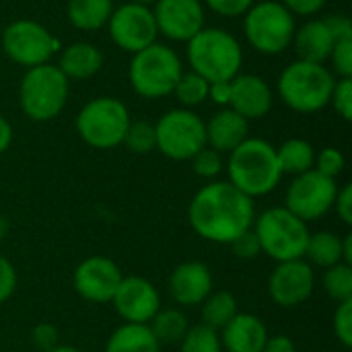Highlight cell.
I'll return each mask as SVG.
<instances>
[{
  "mask_svg": "<svg viewBox=\"0 0 352 352\" xmlns=\"http://www.w3.org/2000/svg\"><path fill=\"white\" fill-rule=\"evenodd\" d=\"M254 219V200L229 182L206 184L188 206V221L194 233L210 243L229 245L252 229Z\"/></svg>",
  "mask_w": 352,
  "mask_h": 352,
  "instance_id": "6da1fadb",
  "label": "cell"
},
{
  "mask_svg": "<svg viewBox=\"0 0 352 352\" xmlns=\"http://www.w3.org/2000/svg\"><path fill=\"white\" fill-rule=\"evenodd\" d=\"M227 173L229 184L252 200L274 192L283 179L276 148L264 138H245L233 148L229 153Z\"/></svg>",
  "mask_w": 352,
  "mask_h": 352,
  "instance_id": "7a4b0ae2",
  "label": "cell"
},
{
  "mask_svg": "<svg viewBox=\"0 0 352 352\" xmlns=\"http://www.w3.org/2000/svg\"><path fill=\"white\" fill-rule=\"evenodd\" d=\"M188 62L208 82L231 80L239 74L243 50L225 29H202L188 41Z\"/></svg>",
  "mask_w": 352,
  "mask_h": 352,
  "instance_id": "3957f363",
  "label": "cell"
},
{
  "mask_svg": "<svg viewBox=\"0 0 352 352\" xmlns=\"http://www.w3.org/2000/svg\"><path fill=\"white\" fill-rule=\"evenodd\" d=\"M334 85L336 80L324 64L295 60L278 76V95L293 111L316 113L330 103Z\"/></svg>",
  "mask_w": 352,
  "mask_h": 352,
  "instance_id": "277c9868",
  "label": "cell"
},
{
  "mask_svg": "<svg viewBox=\"0 0 352 352\" xmlns=\"http://www.w3.org/2000/svg\"><path fill=\"white\" fill-rule=\"evenodd\" d=\"M262 254L278 262L301 260L309 241V227L305 221L295 217L285 206H274L264 210L252 225Z\"/></svg>",
  "mask_w": 352,
  "mask_h": 352,
  "instance_id": "5b68a950",
  "label": "cell"
},
{
  "mask_svg": "<svg viewBox=\"0 0 352 352\" xmlns=\"http://www.w3.org/2000/svg\"><path fill=\"white\" fill-rule=\"evenodd\" d=\"M70 80L54 64L27 68L21 87L19 103L23 113L33 122H50L58 118L68 101Z\"/></svg>",
  "mask_w": 352,
  "mask_h": 352,
  "instance_id": "8992f818",
  "label": "cell"
},
{
  "mask_svg": "<svg viewBox=\"0 0 352 352\" xmlns=\"http://www.w3.org/2000/svg\"><path fill=\"white\" fill-rule=\"evenodd\" d=\"M182 72L179 56L171 47L155 41L148 47L132 54L128 78L134 93L140 97L163 99L173 93Z\"/></svg>",
  "mask_w": 352,
  "mask_h": 352,
  "instance_id": "52a82bcc",
  "label": "cell"
},
{
  "mask_svg": "<svg viewBox=\"0 0 352 352\" xmlns=\"http://www.w3.org/2000/svg\"><path fill=\"white\" fill-rule=\"evenodd\" d=\"M130 122L128 107L120 99L95 97L78 111L76 130L85 144L97 151H109L124 142Z\"/></svg>",
  "mask_w": 352,
  "mask_h": 352,
  "instance_id": "ba28073f",
  "label": "cell"
},
{
  "mask_svg": "<svg viewBox=\"0 0 352 352\" xmlns=\"http://www.w3.org/2000/svg\"><path fill=\"white\" fill-rule=\"evenodd\" d=\"M295 29V16L276 0L254 4L243 19L250 45L266 56L283 54L293 43Z\"/></svg>",
  "mask_w": 352,
  "mask_h": 352,
  "instance_id": "9c48e42d",
  "label": "cell"
},
{
  "mask_svg": "<svg viewBox=\"0 0 352 352\" xmlns=\"http://www.w3.org/2000/svg\"><path fill=\"white\" fill-rule=\"evenodd\" d=\"M157 148L171 161H190L206 146V124L188 107L171 109L155 124Z\"/></svg>",
  "mask_w": 352,
  "mask_h": 352,
  "instance_id": "30bf717a",
  "label": "cell"
},
{
  "mask_svg": "<svg viewBox=\"0 0 352 352\" xmlns=\"http://www.w3.org/2000/svg\"><path fill=\"white\" fill-rule=\"evenodd\" d=\"M60 41L37 21L21 19L10 23L2 33L4 54L19 66L33 68L47 64L50 58L58 52Z\"/></svg>",
  "mask_w": 352,
  "mask_h": 352,
  "instance_id": "8fae6325",
  "label": "cell"
},
{
  "mask_svg": "<svg viewBox=\"0 0 352 352\" xmlns=\"http://www.w3.org/2000/svg\"><path fill=\"white\" fill-rule=\"evenodd\" d=\"M336 192H338L336 179L326 177L320 171L311 169L293 177L287 190L285 208L305 223L318 221L334 208Z\"/></svg>",
  "mask_w": 352,
  "mask_h": 352,
  "instance_id": "7c38bea8",
  "label": "cell"
},
{
  "mask_svg": "<svg viewBox=\"0 0 352 352\" xmlns=\"http://www.w3.org/2000/svg\"><path fill=\"white\" fill-rule=\"evenodd\" d=\"M107 27L111 41L130 54L148 47L151 43H155L159 35L153 10L136 2H126L120 8H113Z\"/></svg>",
  "mask_w": 352,
  "mask_h": 352,
  "instance_id": "4fadbf2b",
  "label": "cell"
},
{
  "mask_svg": "<svg viewBox=\"0 0 352 352\" xmlns=\"http://www.w3.org/2000/svg\"><path fill=\"white\" fill-rule=\"evenodd\" d=\"M316 287L314 266L301 260L278 262L268 278V295L270 299L285 309H293L303 305Z\"/></svg>",
  "mask_w": 352,
  "mask_h": 352,
  "instance_id": "5bb4252c",
  "label": "cell"
},
{
  "mask_svg": "<svg viewBox=\"0 0 352 352\" xmlns=\"http://www.w3.org/2000/svg\"><path fill=\"white\" fill-rule=\"evenodd\" d=\"M122 278V270L113 260L105 256H89L76 266L72 285L89 303H111Z\"/></svg>",
  "mask_w": 352,
  "mask_h": 352,
  "instance_id": "9a60e30c",
  "label": "cell"
},
{
  "mask_svg": "<svg viewBox=\"0 0 352 352\" xmlns=\"http://www.w3.org/2000/svg\"><path fill=\"white\" fill-rule=\"evenodd\" d=\"M111 305L126 324H148L161 309V295L142 276H124Z\"/></svg>",
  "mask_w": 352,
  "mask_h": 352,
  "instance_id": "2e32d148",
  "label": "cell"
},
{
  "mask_svg": "<svg viewBox=\"0 0 352 352\" xmlns=\"http://www.w3.org/2000/svg\"><path fill=\"white\" fill-rule=\"evenodd\" d=\"M153 14L159 33L173 41H190L204 29V6L200 0H157Z\"/></svg>",
  "mask_w": 352,
  "mask_h": 352,
  "instance_id": "e0dca14e",
  "label": "cell"
},
{
  "mask_svg": "<svg viewBox=\"0 0 352 352\" xmlns=\"http://www.w3.org/2000/svg\"><path fill=\"white\" fill-rule=\"evenodd\" d=\"M214 287V278L210 268L204 262H182L179 266L173 268L169 280H167V291L169 297L179 305V307H194L200 305Z\"/></svg>",
  "mask_w": 352,
  "mask_h": 352,
  "instance_id": "ac0fdd59",
  "label": "cell"
},
{
  "mask_svg": "<svg viewBox=\"0 0 352 352\" xmlns=\"http://www.w3.org/2000/svg\"><path fill=\"white\" fill-rule=\"evenodd\" d=\"M229 107L250 120L264 118L272 107V89L258 74H237L231 78Z\"/></svg>",
  "mask_w": 352,
  "mask_h": 352,
  "instance_id": "d6986e66",
  "label": "cell"
},
{
  "mask_svg": "<svg viewBox=\"0 0 352 352\" xmlns=\"http://www.w3.org/2000/svg\"><path fill=\"white\" fill-rule=\"evenodd\" d=\"M219 336L225 352H262L268 330L258 316L237 311V316L219 332Z\"/></svg>",
  "mask_w": 352,
  "mask_h": 352,
  "instance_id": "ffe728a7",
  "label": "cell"
},
{
  "mask_svg": "<svg viewBox=\"0 0 352 352\" xmlns=\"http://www.w3.org/2000/svg\"><path fill=\"white\" fill-rule=\"evenodd\" d=\"M250 132V122L233 111L231 107H223L206 122V146L223 153H231L237 148Z\"/></svg>",
  "mask_w": 352,
  "mask_h": 352,
  "instance_id": "44dd1931",
  "label": "cell"
},
{
  "mask_svg": "<svg viewBox=\"0 0 352 352\" xmlns=\"http://www.w3.org/2000/svg\"><path fill=\"white\" fill-rule=\"evenodd\" d=\"M334 35L330 33L328 25L324 19H314L295 29L293 35V45L299 56V60L314 62V64H324L332 50H334Z\"/></svg>",
  "mask_w": 352,
  "mask_h": 352,
  "instance_id": "7402d4cb",
  "label": "cell"
},
{
  "mask_svg": "<svg viewBox=\"0 0 352 352\" xmlns=\"http://www.w3.org/2000/svg\"><path fill=\"white\" fill-rule=\"evenodd\" d=\"M101 66H103L101 50L93 43H87V41L70 43L62 52L60 62H58L60 72L68 80H87L93 74H97Z\"/></svg>",
  "mask_w": 352,
  "mask_h": 352,
  "instance_id": "603a6c76",
  "label": "cell"
},
{
  "mask_svg": "<svg viewBox=\"0 0 352 352\" xmlns=\"http://www.w3.org/2000/svg\"><path fill=\"white\" fill-rule=\"evenodd\" d=\"M105 352H161V344L146 324H122L107 338Z\"/></svg>",
  "mask_w": 352,
  "mask_h": 352,
  "instance_id": "cb8c5ba5",
  "label": "cell"
},
{
  "mask_svg": "<svg viewBox=\"0 0 352 352\" xmlns=\"http://www.w3.org/2000/svg\"><path fill=\"white\" fill-rule=\"evenodd\" d=\"M113 12V0H70L68 21L80 31H97L107 25Z\"/></svg>",
  "mask_w": 352,
  "mask_h": 352,
  "instance_id": "d4e9b609",
  "label": "cell"
},
{
  "mask_svg": "<svg viewBox=\"0 0 352 352\" xmlns=\"http://www.w3.org/2000/svg\"><path fill=\"white\" fill-rule=\"evenodd\" d=\"M305 262L311 266H320V268H330L342 260V237H338L336 233L330 231H318V233H309V241L305 248Z\"/></svg>",
  "mask_w": 352,
  "mask_h": 352,
  "instance_id": "484cf974",
  "label": "cell"
},
{
  "mask_svg": "<svg viewBox=\"0 0 352 352\" xmlns=\"http://www.w3.org/2000/svg\"><path fill=\"white\" fill-rule=\"evenodd\" d=\"M276 157H278V165L283 175H301L305 171L314 169L316 163V151L314 146L303 140V138H291L287 142H283L276 148Z\"/></svg>",
  "mask_w": 352,
  "mask_h": 352,
  "instance_id": "4316f807",
  "label": "cell"
},
{
  "mask_svg": "<svg viewBox=\"0 0 352 352\" xmlns=\"http://www.w3.org/2000/svg\"><path fill=\"white\" fill-rule=\"evenodd\" d=\"M146 326L151 328L159 344H179L190 330L186 314L177 307H161Z\"/></svg>",
  "mask_w": 352,
  "mask_h": 352,
  "instance_id": "83f0119b",
  "label": "cell"
},
{
  "mask_svg": "<svg viewBox=\"0 0 352 352\" xmlns=\"http://www.w3.org/2000/svg\"><path fill=\"white\" fill-rule=\"evenodd\" d=\"M202 324L221 332L237 316V299L229 291H212L202 303Z\"/></svg>",
  "mask_w": 352,
  "mask_h": 352,
  "instance_id": "f1b7e54d",
  "label": "cell"
},
{
  "mask_svg": "<svg viewBox=\"0 0 352 352\" xmlns=\"http://www.w3.org/2000/svg\"><path fill=\"white\" fill-rule=\"evenodd\" d=\"M324 291L336 303L352 299V268L351 264L338 262L324 272Z\"/></svg>",
  "mask_w": 352,
  "mask_h": 352,
  "instance_id": "f546056e",
  "label": "cell"
},
{
  "mask_svg": "<svg viewBox=\"0 0 352 352\" xmlns=\"http://www.w3.org/2000/svg\"><path fill=\"white\" fill-rule=\"evenodd\" d=\"M208 87H210V82L206 78H202L200 74L190 70V72H182L173 93L179 99L182 105L196 107V105H200V103H204L208 99Z\"/></svg>",
  "mask_w": 352,
  "mask_h": 352,
  "instance_id": "4dcf8cb0",
  "label": "cell"
},
{
  "mask_svg": "<svg viewBox=\"0 0 352 352\" xmlns=\"http://www.w3.org/2000/svg\"><path fill=\"white\" fill-rule=\"evenodd\" d=\"M122 144H126V148L134 155H148L151 151L157 148L155 124H151L146 120L130 122Z\"/></svg>",
  "mask_w": 352,
  "mask_h": 352,
  "instance_id": "1f68e13d",
  "label": "cell"
},
{
  "mask_svg": "<svg viewBox=\"0 0 352 352\" xmlns=\"http://www.w3.org/2000/svg\"><path fill=\"white\" fill-rule=\"evenodd\" d=\"M179 352H223L221 336L204 324L190 326L179 342Z\"/></svg>",
  "mask_w": 352,
  "mask_h": 352,
  "instance_id": "d6a6232c",
  "label": "cell"
},
{
  "mask_svg": "<svg viewBox=\"0 0 352 352\" xmlns=\"http://www.w3.org/2000/svg\"><path fill=\"white\" fill-rule=\"evenodd\" d=\"M190 161H192L196 175L202 179H214L223 171V157L219 151L210 146H202Z\"/></svg>",
  "mask_w": 352,
  "mask_h": 352,
  "instance_id": "836d02e7",
  "label": "cell"
},
{
  "mask_svg": "<svg viewBox=\"0 0 352 352\" xmlns=\"http://www.w3.org/2000/svg\"><path fill=\"white\" fill-rule=\"evenodd\" d=\"M344 165H346L344 155H342L338 148H334V146H326V148H322L320 153H316L314 169L320 171L322 175H326V177L336 179V177L344 171Z\"/></svg>",
  "mask_w": 352,
  "mask_h": 352,
  "instance_id": "e575fe53",
  "label": "cell"
},
{
  "mask_svg": "<svg viewBox=\"0 0 352 352\" xmlns=\"http://www.w3.org/2000/svg\"><path fill=\"white\" fill-rule=\"evenodd\" d=\"M334 334L344 349L352 346V299L338 303L334 311Z\"/></svg>",
  "mask_w": 352,
  "mask_h": 352,
  "instance_id": "d590c367",
  "label": "cell"
},
{
  "mask_svg": "<svg viewBox=\"0 0 352 352\" xmlns=\"http://www.w3.org/2000/svg\"><path fill=\"white\" fill-rule=\"evenodd\" d=\"M330 103L334 105L336 113L344 120L351 122L352 120V78H340L334 85Z\"/></svg>",
  "mask_w": 352,
  "mask_h": 352,
  "instance_id": "8d00e7d4",
  "label": "cell"
},
{
  "mask_svg": "<svg viewBox=\"0 0 352 352\" xmlns=\"http://www.w3.org/2000/svg\"><path fill=\"white\" fill-rule=\"evenodd\" d=\"M330 60L334 64L336 74H340V78H352V39L336 41Z\"/></svg>",
  "mask_w": 352,
  "mask_h": 352,
  "instance_id": "74e56055",
  "label": "cell"
},
{
  "mask_svg": "<svg viewBox=\"0 0 352 352\" xmlns=\"http://www.w3.org/2000/svg\"><path fill=\"white\" fill-rule=\"evenodd\" d=\"M233 254L241 260H254L262 254V248H260V241L254 233V229H248L245 233H241L235 241L229 243Z\"/></svg>",
  "mask_w": 352,
  "mask_h": 352,
  "instance_id": "f35d334b",
  "label": "cell"
},
{
  "mask_svg": "<svg viewBox=\"0 0 352 352\" xmlns=\"http://www.w3.org/2000/svg\"><path fill=\"white\" fill-rule=\"evenodd\" d=\"M204 2L212 12L227 16V19L245 14L256 4V0H204Z\"/></svg>",
  "mask_w": 352,
  "mask_h": 352,
  "instance_id": "ab89813d",
  "label": "cell"
},
{
  "mask_svg": "<svg viewBox=\"0 0 352 352\" xmlns=\"http://www.w3.org/2000/svg\"><path fill=\"white\" fill-rule=\"evenodd\" d=\"M58 340H60V334H58V328L54 324L43 322V324H37L31 330V342H33L35 349H39L41 352L58 346Z\"/></svg>",
  "mask_w": 352,
  "mask_h": 352,
  "instance_id": "60d3db41",
  "label": "cell"
},
{
  "mask_svg": "<svg viewBox=\"0 0 352 352\" xmlns=\"http://www.w3.org/2000/svg\"><path fill=\"white\" fill-rule=\"evenodd\" d=\"M16 270L10 260L0 256V303H6L16 291Z\"/></svg>",
  "mask_w": 352,
  "mask_h": 352,
  "instance_id": "b9f144b4",
  "label": "cell"
},
{
  "mask_svg": "<svg viewBox=\"0 0 352 352\" xmlns=\"http://www.w3.org/2000/svg\"><path fill=\"white\" fill-rule=\"evenodd\" d=\"M334 208L336 214L340 217V221L344 225H352V186L344 184L342 188H338L336 192V200H334Z\"/></svg>",
  "mask_w": 352,
  "mask_h": 352,
  "instance_id": "7bdbcfd3",
  "label": "cell"
},
{
  "mask_svg": "<svg viewBox=\"0 0 352 352\" xmlns=\"http://www.w3.org/2000/svg\"><path fill=\"white\" fill-rule=\"evenodd\" d=\"M280 4L295 16V14H301V16H311L316 12H320L326 4V0H280Z\"/></svg>",
  "mask_w": 352,
  "mask_h": 352,
  "instance_id": "ee69618b",
  "label": "cell"
},
{
  "mask_svg": "<svg viewBox=\"0 0 352 352\" xmlns=\"http://www.w3.org/2000/svg\"><path fill=\"white\" fill-rule=\"evenodd\" d=\"M324 21H326V25H328V29H330V33L334 35L336 41H340V39H352V25L346 16L336 14V16H328Z\"/></svg>",
  "mask_w": 352,
  "mask_h": 352,
  "instance_id": "f6af8a7d",
  "label": "cell"
},
{
  "mask_svg": "<svg viewBox=\"0 0 352 352\" xmlns=\"http://www.w3.org/2000/svg\"><path fill=\"white\" fill-rule=\"evenodd\" d=\"M208 99L221 107H229L231 101V80H221V82H210L208 87Z\"/></svg>",
  "mask_w": 352,
  "mask_h": 352,
  "instance_id": "bcb514c9",
  "label": "cell"
},
{
  "mask_svg": "<svg viewBox=\"0 0 352 352\" xmlns=\"http://www.w3.org/2000/svg\"><path fill=\"white\" fill-rule=\"evenodd\" d=\"M262 352H297L295 342L285 336V334H276V336H268L266 338V344Z\"/></svg>",
  "mask_w": 352,
  "mask_h": 352,
  "instance_id": "7dc6e473",
  "label": "cell"
},
{
  "mask_svg": "<svg viewBox=\"0 0 352 352\" xmlns=\"http://www.w3.org/2000/svg\"><path fill=\"white\" fill-rule=\"evenodd\" d=\"M10 142H12V126L4 116H0V155L8 151Z\"/></svg>",
  "mask_w": 352,
  "mask_h": 352,
  "instance_id": "c3c4849f",
  "label": "cell"
},
{
  "mask_svg": "<svg viewBox=\"0 0 352 352\" xmlns=\"http://www.w3.org/2000/svg\"><path fill=\"white\" fill-rule=\"evenodd\" d=\"M342 260H344V264H351L352 262V235L351 233H346V235L342 237Z\"/></svg>",
  "mask_w": 352,
  "mask_h": 352,
  "instance_id": "681fc988",
  "label": "cell"
},
{
  "mask_svg": "<svg viewBox=\"0 0 352 352\" xmlns=\"http://www.w3.org/2000/svg\"><path fill=\"white\" fill-rule=\"evenodd\" d=\"M8 229H10V221H8V217L0 214V239H4V237H6Z\"/></svg>",
  "mask_w": 352,
  "mask_h": 352,
  "instance_id": "f907efd6",
  "label": "cell"
},
{
  "mask_svg": "<svg viewBox=\"0 0 352 352\" xmlns=\"http://www.w3.org/2000/svg\"><path fill=\"white\" fill-rule=\"evenodd\" d=\"M45 352H82L80 349H76V346H66V344H58V346H54V349H50V351Z\"/></svg>",
  "mask_w": 352,
  "mask_h": 352,
  "instance_id": "816d5d0a",
  "label": "cell"
},
{
  "mask_svg": "<svg viewBox=\"0 0 352 352\" xmlns=\"http://www.w3.org/2000/svg\"><path fill=\"white\" fill-rule=\"evenodd\" d=\"M130 2H136V4H144V6H148V4H155L157 0H130Z\"/></svg>",
  "mask_w": 352,
  "mask_h": 352,
  "instance_id": "f5cc1de1",
  "label": "cell"
}]
</instances>
